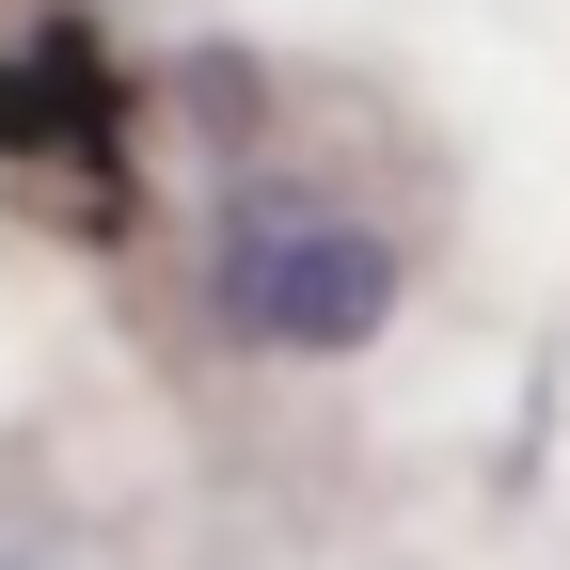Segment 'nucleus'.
I'll return each mask as SVG.
<instances>
[{"label":"nucleus","instance_id":"nucleus-1","mask_svg":"<svg viewBox=\"0 0 570 570\" xmlns=\"http://www.w3.org/2000/svg\"><path fill=\"white\" fill-rule=\"evenodd\" d=\"M396 285H412V254H396L381 223H333V206L254 190L238 238H223V269H206V302H223L238 348H302V365H333V348H365V333L396 317Z\"/></svg>","mask_w":570,"mask_h":570},{"label":"nucleus","instance_id":"nucleus-2","mask_svg":"<svg viewBox=\"0 0 570 570\" xmlns=\"http://www.w3.org/2000/svg\"><path fill=\"white\" fill-rule=\"evenodd\" d=\"M127 111H142V80L80 17H48V32L0 48V159H32L63 190V223H127Z\"/></svg>","mask_w":570,"mask_h":570}]
</instances>
